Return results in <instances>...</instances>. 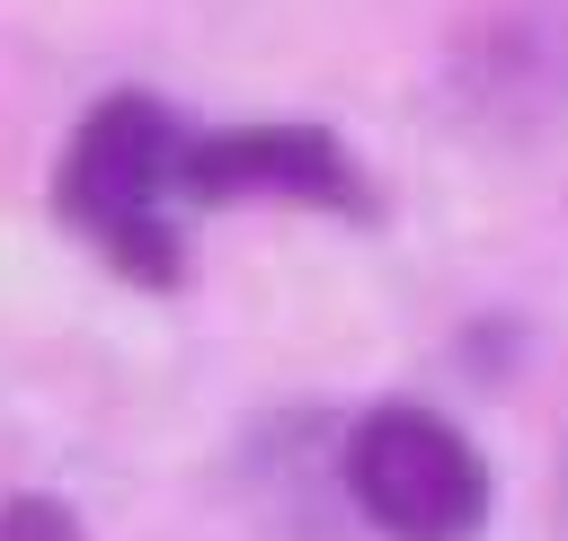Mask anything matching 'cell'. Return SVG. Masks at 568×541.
<instances>
[{"label":"cell","instance_id":"6da1fadb","mask_svg":"<svg viewBox=\"0 0 568 541\" xmlns=\"http://www.w3.org/2000/svg\"><path fill=\"white\" fill-rule=\"evenodd\" d=\"M178 160H186V124L169 98L151 89H115L98 98L53 169V222L80 231L115 275H133L142 293H178L186 284V231L169 222L178 195Z\"/></svg>","mask_w":568,"mask_h":541},{"label":"cell","instance_id":"7a4b0ae2","mask_svg":"<svg viewBox=\"0 0 568 541\" xmlns=\"http://www.w3.org/2000/svg\"><path fill=\"white\" fill-rule=\"evenodd\" d=\"M337 479H346V506L382 541H479L488 497H497L488 452L426 399L364 408L337 443Z\"/></svg>","mask_w":568,"mask_h":541},{"label":"cell","instance_id":"3957f363","mask_svg":"<svg viewBox=\"0 0 568 541\" xmlns=\"http://www.w3.org/2000/svg\"><path fill=\"white\" fill-rule=\"evenodd\" d=\"M178 195L186 204H302L328 222H373L382 195L355 169V151L328 124H222V133H186L178 160Z\"/></svg>","mask_w":568,"mask_h":541},{"label":"cell","instance_id":"277c9868","mask_svg":"<svg viewBox=\"0 0 568 541\" xmlns=\"http://www.w3.org/2000/svg\"><path fill=\"white\" fill-rule=\"evenodd\" d=\"M0 541H89V532H80V514L62 497L27 488V497H0Z\"/></svg>","mask_w":568,"mask_h":541}]
</instances>
